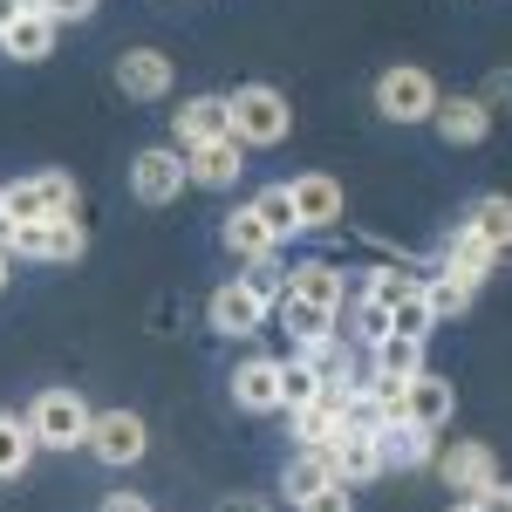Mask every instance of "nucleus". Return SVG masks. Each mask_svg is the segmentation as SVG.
<instances>
[{
	"label": "nucleus",
	"instance_id": "1",
	"mask_svg": "<svg viewBox=\"0 0 512 512\" xmlns=\"http://www.w3.org/2000/svg\"><path fill=\"white\" fill-rule=\"evenodd\" d=\"M0 246L14 253V260H48V267H76L82 253H89V226L82 219H7L0 212Z\"/></svg>",
	"mask_w": 512,
	"mask_h": 512
},
{
	"label": "nucleus",
	"instance_id": "2",
	"mask_svg": "<svg viewBox=\"0 0 512 512\" xmlns=\"http://www.w3.org/2000/svg\"><path fill=\"white\" fill-rule=\"evenodd\" d=\"M294 130V110H287V96H280L274 82H239L233 89V137L246 151H274L280 137Z\"/></svg>",
	"mask_w": 512,
	"mask_h": 512
},
{
	"label": "nucleus",
	"instance_id": "3",
	"mask_svg": "<svg viewBox=\"0 0 512 512\" xmlns=\"http://www.w3.org/2000/svg\"><path fill=\"white\" fill-rule=\"evenodd\" d=\"M89 424H96V410L76 390H41L28 410V431L41 437V451H76V444L89 451Z\"/></svg>",
	"mask_w": 512,
	"mask_h": 512
},
{
	"label": "nucleus",
	"instance_id": "4",
	"mask_svg": "<svg viewBox=\"0 0 512 512\" xmlns=\"http://www.w3.org/2000/svg\"><path fill=\"white\" fill-rule=\"evenodd\" d=\"M437 103H444V89H437L431 69H417V62H403V69H383V76H376V117H390V123H431Z\"/></svg>",
	"mask_w": 512,
	"mask_h": 512
},
{
	"label": "nucleus",
	"instance_id": "5",
	"mask_svg": "<svg viewBox=\"0 0 512 512\" xmlns=\"http://www.w3.org/2000/svg\"><path fill=\"white\" fill-rule=\"evenodd\" d=\"M205 321H212L219 335H233V342H239V335H260V328L274 321V301H267V294H260L246 274H239V280H226V287L205 301Z\"/></svg>",
	"mask_w": 512,
	"mask_h": 512
},
{
	"label": "nucleus",
	"instance_id": "6",
	"mask_svg": "<svg viewBox=\"0 0 512 512\" xmlns=\"http://www.w3.org/2000/svg\"><path fill=\"white\" fill-rule=\"evenodd\" d=\"M185 185H192V164H185L178 144H151V151L130 158V192L144 198V205H171Z\"/></svg>",
	"mask_w": 512,
	"mask_h": 512
},
{
	"label": "nucleus",
	"instance_id": "7",
	"mask_svg": "<svg viewBox=\"0 0 512 512\" xmlns=\"http://www.w3.org/2000/svg\"><path fill=\"white\" fill-rule=\"evenodd\" d=\"M89 451L103 458V465H137L144 451H151V431H144V417L137 410H96V424H89Z\"/></svg>",
	"mask_w": 512,
	"mask_h": 512
},
{
	"label": "nucleus",
	"instance_id": "8",
	"mask_svg": "<svg viewBox=\"0 0 512 512\" xmlns=\"http://www.w3.org/2000/svg\"><path fill=\"white\" fill-rule=\"evenodd\" d=\"M437 472H444V485L458 492V499H478V492H492L499 485V458H492V444H472V437H458L451 451H437Z\"/></svg>",
	"mask_w": 512,
	"mask_h": 512
},
{
	"label": "nucleus",
	"instance_id": "9",
	"mask_svg": "<svg viewBox=\"0 0 512 512\" xmlns=\"http://www.w3.org/2000/svg\"><path fill=\"white\" fill-rule=\"evenodd\" d=\"M287 192H294V212H301V233H328V226H342V212H349V198H342V185H335L328 171H301Z\"/></svg>",
	"mask_w": 512,
	"mask_h": 512
},
{
	"label": "nucleus",
	"instance_id": "10",
	"mask_svg": "<svg viewBox=\"0 0 512 512\" xmlns=\"http://www.w3.org/2000/svg\"><path fill=\"white\" fill-rule=\"evenodd\" d=\"M280 376H287L280 355H246V362L233 369V403H239V410H253V417L287 410V403H280Z\"/></svg>",
	"mask_w": 512,
	"mask_h": 512
},
{
	"label": "nucleus",
	"instance_id": "11",
	"mask_svg": "<svg viewBox=\"0 0 512 512\" xmlns=\"http://www.w3.org/2000/svg\"><path fill=\"white\" fill-rule=\"evenodd\" d=\"M117 89L130 96V103L171 96V55H158V48H123L117 55Z\"/></svg>",
	"mask_w": 512,
	"mask_h": 512
},
{
	"label": "nucleus",
	"instance_id": "12",
	"mask_svg": "<svg viewBox=\"0 0 512 512\" xmlns=\"http://www.w3.org/2000/svg\"><path fill=\"white\" fill-rule=\"evenodd\" d=\"M171 130H178V151H198L212 137H233V96H192L171 117Z\"/></svg>",
	"mask_w": 512,
	"mask_h": 512
},
{
	"label": "nucleus",
	"instance_id": "13",
	"mask_svg": "<svg viewBox=\"0 0 512 512\" xmlns=\"http://www.w3.org/2000/svg\"><path fill=\"white\" fill-rule=\"evenodd\" d=\"M185 164H192V185L226 192V185H239V171H246V144H239V137H212V144L185 151Z\"/></svg>",
	"mask_w": 512,
	"mask_h": 512
},
{
	"label": "nucleus",
	"instance_id": "14",
	"mask_svg": "<svg viewBox=\"0 0 512 512\" xmlns=\"http://www.w3.org/2000/svg\"><path fill=\"white\" fill-rule=\"evenodd\" d=\"M328 458H335V478H342V485H362V478L383 472V437L342 424V431H335V444H328Z\"/></svg>",
	"mask_w": 512,
	"mask_h": 512
},
{
	"label": "nucleus",
	"instance_id": "15",
	"mask_svg": "<svg viewBox=\"0 0 512 512\" xmlns=\"http://www.w3.org/2000/svg\"><path fill=\"white\" fill-rule=\"evenodd\" d=\"M451 410H458V390H451L444 376L424 369V376H410V383H403V417H410V424L444 431V424H451Z\"/></svg>",
	"mask_w": 512,
	"mask_h": 512
},
{
	"label": "nucleus",
	"instance_id": "16",
	"mask_svg": "<svg viewBox=\"0 0 512 512\" xmlns=\"http://www.w3.org/2000/svg\"><path fill=\"white\" fill-rule=\"evenodd\" d=\"M383 472H417V465H437V431H424V424H410V417H396V424H383Z\"/></svg>",
	"mask_w": 512,
	"mask_h": 512
},
{
	"label": "nucleus",
	"instance_id": "17",
	"mask_svg": "<svg viewBox=\"0 0 512 512\" xmlns=\"http://www.w3.org/2000/svg\"><path fill=\"white\" fill-rule=\"evenodd\" d=\"M219 239H226V253H233V260H246V267H253V260H274V253H280L274 226H267V219H260L253 205H239V212H226V226H219Z\"/></svg>",
	"mask_w": 512,
	"mask_h": 512
},
{
	"label": "nucleus",
	"instance_id": "18",
	"mask_svg": "<svg viewBox=\"0 0 512 512\" xmlns=\"http://www.w3.org/2000/svg\"><path fill=\"white\" fill-rule=\"evenodd\" d=\"M499 260H506V253H499V246H492V239H478L472 226H465V219H458V233L444 239V274H458V280H485L492 274V267H499Z\"/></svg>",
	"mask_w": 512,
	"mask_h": 512
},
{
	"label": "nucleus",
	"instance_id": "19",
	"mask_svg": "<svg viewBox=\"0 0 512 512\" xmlns=\"http://www.w3.org/2000/svg\"><path fill=\"white\" fill-rule=\"evenodd\" d=\"M55 28H62V21H55L48 7H21V21L0 35V48H7L14 62H48V55H55Z\"/></svg>",
	"mask_w": 512,
	"mask_h": 512
},
{
	"label": "nucleus",
	"instance_id": "20",
	"mask_svg": "<svg viewBox=\"0 0 512 512\" xmlns=\"http://www.w3.org/2000/svg\"><path fill=\"white\" fill-rule=\"evenodd\" d=\"M431 123H437V137H444V144H485L492 110H485V96H444Z\"/></svg>",
	"mask_w": 512,
	"mask_h": 512
},
{
	"label": "nucleus",
	"instance_id": "21",
	"mask_svg": "<svg viewBox=\"0 0 512 512\" xmlns=\"http://www.w3.org/2000/svg\"><path fill=\"white\" fill-rule=\"evenodd\" d=\"M274 321L294 335V349H315V342H328V335H342V328H335V308H315V301H301V294H280Z\"/></svg>",
	"mask_w": 512,
	"mask_h": 512
},
{
	"label": "nucleus",
	"instance_id": "22",
	"mask_svg": "<svg viewBox=\"0 0 512 512\" xmlns=\"http://www.w3.org/2000/svg\"><path fill=\"white\" fill-rule=\"evenodd\" d=\"M287 294H301L315 308H342L349 301V280H342V267H328V260H301V267H287Z\"/></svg>",
	"mask_w": 512,
	"mask_h": 512
},
{
	"label": "nucleus",
	"instance_id": "23",
	"mask_svg": "<svg viewBox=\"0 0 512 512\" xmlns=\"http://www.w3.org/2000/svg\"><path fill=\"white\" fill-rule=\"evenodd\" d=\"M287 417H294V437L301 444H335L342 417H349V390H321L308 410H287Z\"/></svg>",
	"mask_w": 512,
	"mask_h": 512
},
{
	"label": "nucleus",
	"instance_id": "24",
	"mask_svg": "<svg viewBox=\"0 0 512 512\" xmlns=\"http://www.w3.org/2000/svg\"><path fill=\"white\" fill-rule=\"evenodd\" d=\"M369 369L410 383V376H424V342L417 335H383V342H369Z\"/></svg>",
	"mask_w": 512,
	"mask_h": 512
},
{
	"label": "nucleus",
	"instance_id": "25",
	"mask_svg": "<svg viewBox=\"0 0 512 512\" xmlns=\"http://www.w3.org/2000/svg\"><path fill=\"white\" fill-rule=\"evenodd\" d=\"M321 485H335V458H328V444H301V451L287 458V492L308 499Z\"/></svg>",
	"mask_w": 512,
	"mask_h": 512
},
{
	"label": "nucleus",
	"instance_id": "26",
	"mask_svg": "<svg viewBox=\"0 0 512 512\" xmlns=\"http://www.w3.org/2000/svg\"><path fill=\"white\" fill-rule=\"evenodd\" d=\"M465 226H472L478 239H492L499 253H512V198H506V192H485V198H472Z\"/></svg>",
	"mask_w": 512,
	"mask_h": 512
},
{
	"label": "nucleus",
	"instance_id": "27",
	"mask_svg": "<svg viewBox=\"0 0 512 512\" xmlns=\"http://www.w3.org/2000/svg\"><path fill=\"white\" fill-rule=\"evenodd\" d=\"M35 451H41V437L21 424V417H7L0 410V478H21L28 465H35Z\"/></svg>",
	"mask_w": 512,
	"mask_h": 512
},
{
	"label": "nucleus",
	"instance_id": "28",
	"mask_svg": "<svg viewBox=\"0 0 512 512\" xmlns=\"http://www.w3.org/2000/svg\"><path fill=\"white\" fill-rule=\"evenodd\" d=\"M424 294H431V315H437V321H458L465 308H472V294H478V287L437 267V274H424Z\"/></svg>",
	"mask_w": 512,
	"mask_h": 512
},
{
	"label": "nucleus",
	"instance_id": "29",
	"mask_svg": "<svg viewBox=\"0 0 512 512\" xmlns=\"http://www.w3.org/2000/svg\"><path fill=\"white\" fill-rule=\"evenodd\" d=\"M321 390H328V383H321L315 362H308V355H287V376H280V403H287V410H308Z\"/></svg>",
	"mask_w": 512,
	"mask_h": 512
},
{
	"label": "nucleus",
	"instance_id": "30",
	"mask_svg": "<svg viewBox=\"0 0 512 512\" xmlns=\"http://www.w3.org/2000/svg\"><path fill=\"white\" fill-rule=\"evenodd\" d=\"M431 328H437V315H431V294H424V280H417V287H410V294H403V301L390 308V335H417V342H424Z\"/></svg>",
	"mask_w": 512,
	"mask_h": 512
},
{
	"label": "nucleus",
	"instance_id": "31",
	"mask_svg": "<svg viewBox=\"0 0 512 512\" xmlns=\"http://www.w3.org/2000/svg\"><path fill=\"white\" fill-rule=\"evenodd\" d=\"M253 212L274 226V239H294V233H301V212H294V192H287V185H267V192L253 198Z\"/></svg>",
	"mask_w": 512,
	"mask_h": 512
},
{
	"label": "nucleus",
	"instance_id": "32",
	"mask_svg": "<svg viewBox=\"0 0 512 512\" xmlns=\"http://www.w3.org/2000/svg\"><path fill=\"white\" fill-rule=\"evenodd\" d=\"M294 355H308V362H315L328 390H349V342H342V335H328V342H315V349H294Z\"/></svg>",
	"mask_w": 512,
	"mask_h": 512
},
{
	"label": "nucleus",
	"instance_id": "33",
	"mask_svg": "<svg viewBox=\"0 0 512 512\" xmlns=\"http://www.w3.org/2000/svg\"><path fill=\"white\" fill-rule=\"evenodd\" d=\"M41 198H48V219H76L82 212V185L69 171H41Z\"/></svg>",
	"mask_w": 512,
	"mask_h": 512
},
{
	"label": "nucleus",
	"instance_id": "34",
	"mask_svg": "<svg viewBox=\"0 0 512 512\" xmlns=\"http://www.w3.org/2000/svg\"><path fill=\"white\" fill-rule=\"evenodd\" d=\"M0 205H7V219L21 226V219H48V198H41V178H21V185H0Z\"/></svg>",
	"mask_w": 512,
	"mask_h": 512
},
{
	"label": "nucleus",
	"instance_id": "35",
	"mask_svg": "<svg viewBox=\"0 0 512 512\" xmlns=\"http://www.w3.org/2000/svg\"><path fill=\"white\" fill-rule=\"evenodd\" d=\"M417 280H424V274H403V267H376V274H369V287H362V294H376V301H383V308H396V301H403V294H410V287H417Z\"/></svg>",
	"mask_w": 512,
	"mask_h": 512
},
{
	"label": "nucleus",
	"instance_id": "36",
	"mask_svg": "<svg viewBox=\"0 0 512 512\" xmlns=\"http://www.w3.org/2000/svg\"><path fill=\"white\" fill-rule=\"evenodd\" d=\"M294 512H355V485H321V492H308V499H294Z\"/></svg>",
	"mask_w": 512,
	"mask_h": 512
},
{
	"label": "nucleus",
	"instance_id": "37",
	"mask_svg": "<svg viewBox=\"0 0 512 512\" xmlns=\"http://www.w3.org/2000/svg\"><path fill=\"white\" fill-rule=\"evenodd\" d=\"M478 96H485V110H499V103H512V69H492Z\"/></svg>",
	"mask_w": 512,
	"mask_h": 512
},
{
	"label": "nucleus",
	"instance_id": "38",
	"mask_svg": "<svg viewBox=\"0 0 512 512\" xmlns=\"http://www.w3.org/2000/svg\"><path fill=\"white\" fill-rule=\"evenodd\" d=\"M41 7H48L55 21H89V14H96V0H41Z\"/></svg>",
	"mask_w": 512,
	"mask_h": 512
},
{
	"label": "nucleus",
	"instance_id": "39",
	"mask_svg": "<svg viewBox=\"0 0 512 512\" xmlns=\"http://www.w3.org/2000/svg\"><path fill=\"white\" fill-rule=\"evenodd\" d=\"M478 512H512V485L506 478H499L492 492H478Z\"/></svg>",
	"mask_w": 512,
	"mask_h": 512
},
{
	"label": "nucleus",
	"instance_id": "40",
	"mask_svg": "<svg viewBox=\"0 0 512 512\" xmlns=\"http://www.w3.org/2000/svg\"><path fill=\"white\" fill-rule=\"evenodd\" d=\"M103 512H151V506H144V492H110Z\"/></svg>",
	"mask_w": 512,
	"mask_h": 512
},
{
	"label": "nucleus",
	"instance_id": "41",
	"mask_svg": "<svg viewBox=\"0 0 512 512\" xmlns=\"http://www.w3.org/2000/svg\"><path fill=\"white\" fill-rule=\"evenodd\" d=\"M219 512H274V506H267V499H246V492H239V499H226Z\"/></svg>",
	"mask_w": 512,
	"mask_h": 512
},
{
	"label": "nucleus",
	"instance_id": "42",
	"mask_svg": "<svg viewBox=\"0 0 512 512\" xmlns=\"http://www.w3.org/2000/svg\"><path fill=\"white\" fill-rule=\"evenodd\" d=\"M7 280H14V253L0 246V287H7Z\"/></svg>",
	"mask_w": 512,
	"mask_h": 512
},
{
	"label": "nucleus",
	"instance_id": "43",
	"mask_svg": "<svg viewBox=\"0 0 512 512\" xmlns=\"http://www.w3.org/2000/svg\"><path fill=\"white\" fill-rule=\"evenodd\" d=\"M451 512H478V499H458V506H451Z\"/></svg>",
	"mask_w": 512,
	"mask_h": 512
},
{
	"label": "nucleus",
	"instance_id": "44",
	"mask_svg": "<svg viewBox=\"0 0 512 512\" xmlns=\"http://www.w3.org/2000/svg\"><path fill=\"white\" fill-rule=\"evenodd\" d=\"M28 7H41V0H28Z\"/></svg>",
	"mask_w": 512,
	"mask_h": 512
},
{
	"label": "nucleus",
	"instance_id": "45",
	"mask_svg": "<svg viewBox=\"0 0 512 512\" xmlns=\"http://www.w3.org/2000/svg\"><path fill=\"white\" fill-rule=\"evenodd\" d=\"M0 212H7V205H0Z\"/></svg>",
	"mask_w": 512,
	"mask_h": 512
}]
</instances>
